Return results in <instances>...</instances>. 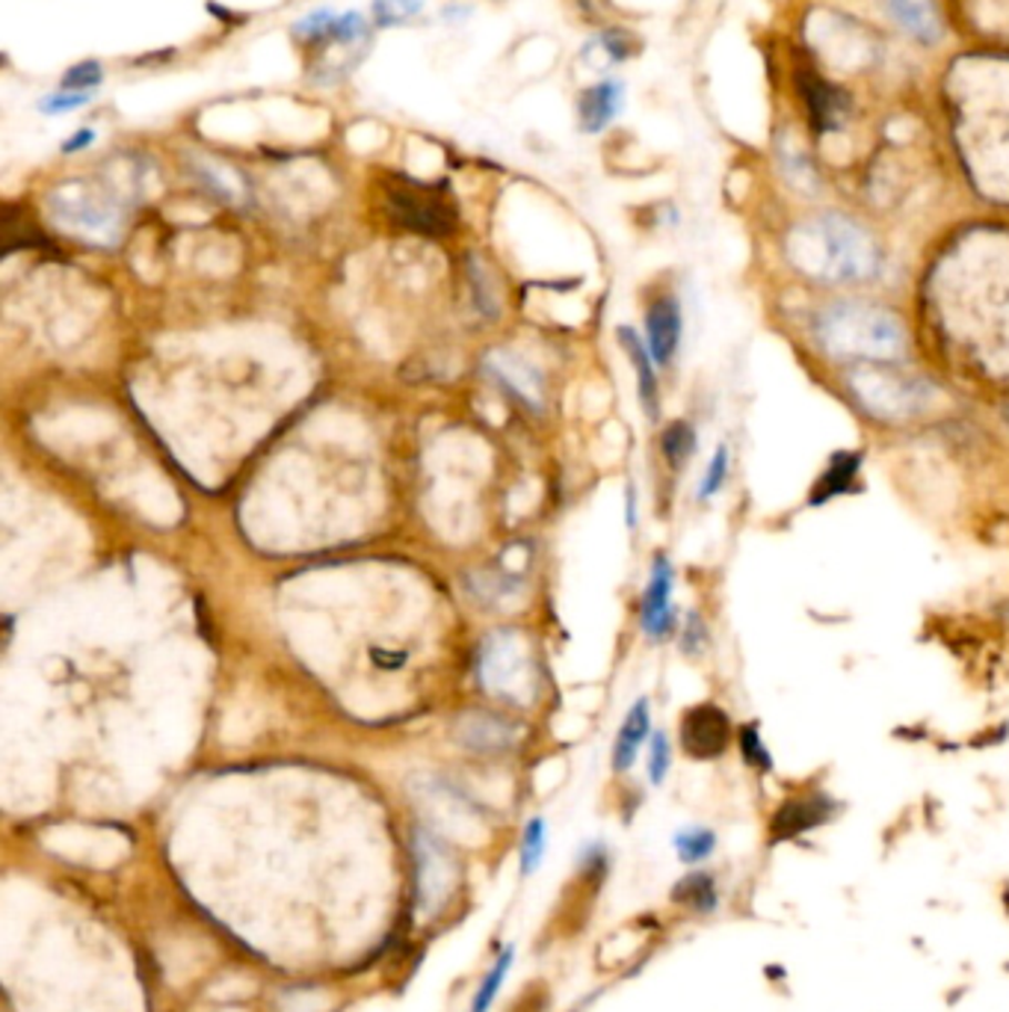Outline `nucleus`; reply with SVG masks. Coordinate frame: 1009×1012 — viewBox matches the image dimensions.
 <instances>
[{
  "mask_svg": "<svg viewBox=\"0 0 1009 1012\" xmlns=\"http://www.w3.org/2000/svg\"><path fill=\"white\" fill-rule=\"evenodd\" d=\"M794 260L823 282H862L876 273L879 252L856 223L832 214L796 232Z\"/></svg>",
  "mask_w": 1009,
  "mask_h": 1012,
  "instance_id": "1",
  "label": "nucleus"
},
{
  "mask_svg": "<svg viewBox=\"0 0 1009 1012\" xmlns=\"http://www.w3.org/2000/svg\"><path fill=\"white\" fill-rule=\"evenodd\" d=\"M826 350L844 359H894L903 352V329L891 314L870 305H835L817 320Z\"/></svg>",
  "mask_w": 1009,
  "mask_h": 1012,
  "instance_id": "2",
  "label": "nucleus"
},
{
  "mask_svg": "<svg viewBox=\"0 0 1009 1012\" xmlns=\"http://www.w3.org/2000/svg\"><path fill=\"white\" fill-rule=\"evenodd\" d=\"M48 207L63 228L99 243H113L122 228L119 207L86 184H63L48 196Z\"/></svg>",
  "mask_w": 1009,
  "mask_h": 1012,
  "instance_id": "3",
  "label": "nucleus"
},
{
  "mask_svg": "<svg viewBox=\"0 0 1009 1012\" xmlns=\"http://www.w3.org/2000/svg\"><path fill=\"white\" fill-rule=\"evenodd\" d=\"M385 205L394 223L429 237H445L456 228V211L441 193L420 187L411 181H397L385 187Z\"/></svg>",
  "mask_w": 1009,
  "mask_h": 1012,
  "instance_id": "4",
  "label": "nucleus"
},
{
  "mask_svg": "<svg viewBox=\"0 0 1009 1012\" xmlns=\"http://www.w3.org/2000/svg\"><path fill=\"white\" fill-rule=\"evenodd\" d=\"M732 717L728 711H723L714 702H702L693 705L690 711H684L681 717V749L696 758V761H716L728 753L732 746Z\"/></svg>",
  "mask_w": 1009,
  "mask_h": 1012,
  "instance_id": "5",
  "label": "nucleus"
},
{
  "mask_svg": "<svg viewBox=\"0 0 1009 1012\" xmlns=\"http://www.w3.org/2000/svg\"><path fill=\"white\" fill-rule=\"evenodd\" d=\"M838 799L826 794V790H808V794H796L787 797L782 806L770 817V841L785 844L796 841L803 835L832 824L838 817Z\"/></svg>",
  "mask_w": 1009,
  "mask_h": 1012,
  "instance_id": "6",
  "label": "nucleus"
},
{
  "mask_svg": "<svg viewBox=\"0 0 1009 1012\" xmlns=\"http://www.w3.org/2000/svg\"><path fill=\"white\" fill-rule=\"evenodd\" d=\"M672 583H675V569L663 554L654 556L652 577L643 595V631L652 640H663L675 631V613H672Z\"/></svg>",
  "mask_w": 1009,
  "mask_h": 1012,
  "instance_id": "7",
  "label": "nucleus"
},
{
  "mask_svg": "<svg viewBox=\"0 0 1009 1012\" xmlns=\"http://www.w3.org/2000/svg\"><path fill=\"white\" fill-rule=\"evenodd\" d=\"M486 370H489L491 377L498 379L507 391H512V395L519 397L521 403H528L533 412L542 409V403H546V386H542V377L530 368L528 361H521L519 356L500 350L491 352L489 359H486Z\"/></svg>",
  "mask_w": 1009,
  "mask_h": 1012,
  "instance_id": "8",
  "label": "nucleus"
},
{
  "mask_svg": "<svg viewBox=\"0 0 1009 1012\" xmlns=\"http://www.w3.org/2000/svg\"><path fill=\"white\" fill-rule=\"evenodd\" d=\"M645 338H649V352L658 365H670L672 356L679 352L681 344V305L672 296L654 299L649 314H645Z\"/></svg>",
  "mask_w": 1009,
  "mask_h": 1012,
  "instance_id": "9",
  "label": "nucleus"
},
{
  "mask_svg": "<svg viewBox=\"0 0 1009 1012\" xmlns=\"http://www.w3.org/2000/svg\"><path fill=\"white\" fill-rule=\"evenodd\" d=\"M524 645L512 634L491 636L486 652H482V678L491 691H510L512 684H521V666H524Z\"/></svg>",
  "mask_w": 1009,
  "mask_h": 1012,
  "instance_id": "10",
  "label": "nucleus"
},
{
  "mask_svg": "<svg viewBox=\"0 0 1009 1012\" xmlns=\"http://www.w3.org/2000/svg\"><path fill=\"white\" fill-rule=\"evenodd\" d=\"M456 737L459 744L473 749V753H495V749H507L516 737V728L507 726L503 719L486 711H473L465 714L456 726Z\"/></svg>",
  "mask_w": 1009,
  "mask_h": 1012,
  "instance_id": "11",
  "label": "nucleus"
},
{
  "mask_svg": "<svg viewBox=\"0 0 1009 1012\" xmlns=\"http://www.w3.org/2000/svg\"><path fill=\"white\" fill-rule=\"evenodd\" d=\"M858 471H862V453L858 450H838V453H832L829 466L823 468V474L814 480L808 503L812 507H823V503L835 501L838 494L853 492Z\"/></svg>",
  "mask_w": 1009,
  "mask_h": 1012,
  "instance_id": "12",
  "label": "nucleus"
},
{
  "mask_svg": "<svg viewBox=\"0 0 1009 1012\" xmlns=\"http://www.w3.org/2000/svg\"><path fill=\"white\" fill-rule=\"evenodd\" d=\"M799 90H803V99L808 104V113H812V122L817 131H832V127H838L844 122V113H847L844 92L829 86L817 74H803L799 78Z\"/></svg>",
  "mask_w": 1009,
  "mask_h": 1012,
  "instance_id": "13",
  "label": "nucleus"
},
{
  "mask_svg": "<svg viewBox=\"0 0 1009 1012\" xmlns=\"http://www.w3.org/2000/svg\"><path fill=\"white\" fill-rule=\"evenodd\" d=\"M652 732V711H649V699H636L634 708L628 711L625 723L619 728L616 744H613V770L625 773L634 767L640 746L645 744V737Z\"/></svg>",
  "mask_w": 1009,
  "mask_h": 1012,
  "instance_id": "14",
  "label": "nucleus"
},
{
  "mask_svg": "<svg viewBox=\"0 0 1009 1012\" xmlns=\"http://www.w3.org/2000/svg\"><path fill=\"white\" fill-rule=\"evenodd\" d=\"M619 341L625 347L628 359L634 365L636 370V386H640V403L645 406V412L649 418H658V409H661V400H658V377H654V365H652V352L640 341V335L634 329H628L622 326L619 329Z\"/></svg>",
  "mask_w": 1009,
  "mask_h": 1012,
  "instance_id": "15",
  "label": "nucleus"
},
{
  "mask_svg": "<svg viewBox=\"0 0 1009 1012\" xmlns=\"http://www.w3.org/2000/svg\"><path fill=\"white\" fill-rule=\"evenodd\" d=\"M672 903L684 906L696 914H711L720 906V886H716L714 873L707 870H693L687 877H681L672 886Z\"/></svg>",
  "mask_w": 1009,
  "mask_h": 1012,
  "instance_id": "16",
  "label": "nucleus"
},
{
  "mask_svg": "<svg viewBox=\"0 0 1009 1012\" xmlns=\"http://www.w3.org/2000/svg\"><path fill=\"white\" fill-rule=\"evenodd\" d=\"M619 104H622V86L613 81L599 83V86H592V90L583 92L581 99V125L583 131H601L604 125H610V119L619 113Z\"/></svg>",
  "mask_w": 1009,
  "mask_h": 1012,
  "instance_id": "17",
  "label": "nucleus"
},
{
  "mask_svg": "<svg viewBox=\"0 0 1009 1012\" xmlns=\"http://www.w3.org/2000/svg\"><path fill=\"white\" fill-rule=\"evenodd\" d=\"M888 10L894 12V19L900 21L903 28L909 30L911 37H918L920 42H932L938 33L936 12L929 10L927 0H888Z\"/></svg>",
  "mask_w": 1009,
  "mask_h": 1012,
  "instance_id": "18",
  "label": "nucleus"
},
{
  "mask_svg": "<svg viewBox=\"0 0 1009 1012\" xmlns=\"http://www.w3.org/2000/svg\"><path fill=\"white\" fill-rule=\"evenodd\" d=\"M672 844H675V852L684 865H702L714 856L716 832L707 826H687V829L675 832Z\"/></svg>",
  "mask_w": 1009,
  "mask_h": 1012,
  "instance_id": "19",
  "label": "nucleus"
},
{
  "mask_svg": "<svg viewBox=\"0 0 1009 1012\" xmlns=\"http://www.w3.org/2000/svg\"><path fill=\"white\" fill-rule=\"evenodd\" d=\"M661 450L672 468L687 466V459L693 457V450H696V430H693L687 421H672L670 427L663 430Z\"/></svg>",
  "mask_w": 1009,
  "mask_h": 1012,
  "instance_id": "20",
  "label": "nucleus"
},
{
  "mask_svg": "<svg viewBox=\"0 0 1009 1012\" xmlns=\"http://www.w3.org/2000/svg\"><path fill=\"white\" fill-rule=\"evenodd\" d=\"M548 850V826L542 817H533L524 829V838H521V856H519V868L524 877L530 873H537V868L542 865Z\"/></svg>",
  "mask_w": 1009,
  "mask_h": 1012,
  "instance_id": "21",
  "label": "nucleus"
},
{
  "mask_svg": "<svg viewBox=\"0 0 1009 1012\" xmlns=\"http://www.w3.org/2000/svg\"><path fill=\"white\" fill-rule=\"evenodd\" d=\"M512 959H516L512 948H507L503 953H500V959L495 962V965H491V971L486 974V980L480 983L477 994H473L471 1012H489L491 1010V1003H495L498 992L503 989V980H507V974H510Z\"/></svg>",
  "mask_w": 1009,
  "mask_h": 1012,
  "instance_id": "22",
  "label": "nucleus"
},
{
  "mask_svg": "<svg viewBox=\"0 0 1009 1012\" xmlns=\"http://www.w3.org/2000/svg\"><path fill=\"white\" fill-rule=\"evenodd\" d=\"M737 746H741L743 764H746V767H752L755 773H773V755H770V749L764 746L761 728L755 726V723H750V726H743L741 732H737Z\"/></svg>",
  "mask_w": 1009,
  "mask_h": 1012,
  "instance_id": "23",
  "label": "nucleus"
},
{
  "mask_svg": "<svg viewBox=\"0 0 1009 1012\" xmlns=\"http://www.w3.org/2000/svg\"><path fill=\"white\" fill-rule=\"evenodd\" d=\"M725 477H728V448L720 444V448L714 450V457H711V466H707V471H705V480H702V485H699V498H702V501H711L714 494L723 492Z\"/></svg>",
  "mask_w": 1009,
  "mask_h": 1012,
  "instance_id": "24",
  "label": "nucleus"
},
{
  "mask_svg": "<svg viewBox=\"0 0 1009 1012\" xmlns=\"http://www.w3.org/2000/svg\"><path fill=\"white\" fill-rule=\"evenodd\" d=\"M424 0H374V16L383 28L400 24V21L418 16Z\"/></svg>",
  "mask_w": 1009,
  "mask_h": 1012,
  "instance_id": "25",
  "label": "nucleus"
},
{
  "mask_svg": "<svg viewBox=\"0 0 1009 1012\" xmlns=\"http://www.w3.org/2000/svg\"><path fill=\"white\" fill-rule=\"evenodd\" d=\"M670 740L663 732H654L652 735V746H649V779L652 785H661L666 779V773H670Z\"/></svg>",
  "mask_w": 1009,
  "mask_h": 1012,
  "instance_id": "26",
  "label": "nucleus"
},
{
  "mask_svg": "<svg viewBox=\"0 0 1009 1012\" xmlns=\"http://www.w3.org/2000/svg\"><path fill=\"white\" fill-rule=\"evenodd\" d=\"M101 78H104V72H101L99 63H83V65H74L72 72L65 74L63 86L65 90H74V92H90L99 86Z\"/></svg>",
  "mask_w": 1009,
  "mask_h": 1012,
  "instance_id": "27",
  "label": "nucleus"
},
{
  "mask_svg": "<svg viewBox=\"0 0 1009 1012\" xmlns=\"http://www.w3.org/2000/svg\"><path fill=\"white\" fill-rule=\"evenodd\" d=\"M90 99H92V92L63 90V92H57V95H51V99L42 101V110L51 113V116H57V113H65V110H78V108H83V104H90Z\"/></svg>",
  "mask_w": 1009,
  "mask_h": 1012,
  "instance_id": "28",
  "label": "nucleus"
},
{
  "mask_svg": "<svg viewBox=\"0 0 1009 1012\" xmlns=\"http://www.w3.org/2000/svg\"><path fill=\"white\" fill-rule=\"evenodd\" d=\"M707 634H705V622L696 616V613H690L687 625H684V636H681V648L684 654H699L705 648Z\"/></svg>",
  "mask_w": 1009,
  "mask_h": 1012,
  "instance_id": "29",
  "label": "nucleus"
},
{
  "mask_svg": "<svg viewBox=\"0 0 1009 1012\" xmlns=\"http://www.w3.org/2000/svg\"><path fill=\"white\" fill-rule=\"evenodd\" d=\"M601 42H604V51H608V54L613 57V60H625V57H631L636 51L634 45H628V42H631V37H628V33H622V30H610V33H604V39H601Z\"/></svg>",
  "mask_w": 1009,
  "mask_h": 1012,
  "instance_id": "30",
  "label": "nucleus"
},
{
  "mask_svg": "<svg viewBox=\"0 0 1009 1012\" xmlns=\"http://www.w3.org/2000/svg\"><path fill=\"white\" fill-rule=\"evenodd\" d=\"M92 140H95V134H92V131H78L74 136H69V143L63 145V152H81V149H86V145H90Z\"/></svg>",
  "mask_w": 1009,
  "mask_h": 1012,
  "instance_id": "31",
  "label": "nucleus"
},
{
  "mask_svg": "<svg viewBox=\"0 0 1009 1012\" xmlns=\"http://www.w3.org/2000/svg\"><path fill=\"white\" fill-rule=\"evenodd\" d=\"M1007 421H1009V412H1007Z\"/></svg>",
  "mask_w": 1009,
  "mask_h": 1012,
  "instance_id": "32",
  "label": "nucleus"
}]
</instances>
